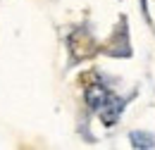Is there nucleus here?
<instances>
[{
	"instance_id": "f257e3e1",
	"label": "nucleus",
	"mask_w": 155,
	"mask_h": 150,
	"mask_svg": "<svg viewBox=\"0 0 155 150\" xmlns=\"http://www.w3.org/2000/svg\"><path fill=\"white\" fill-rule=\"evenodd\" d=\"M122 112H124V100H119V98H115V95H110L107 103L98 110L100 122H103L105 126H115L117 122H119V117H122Z\"/></svg>"
},
{
	"instance_id": "f03ea898",
	"label": "nucleus",
	"mask_w": 155,
	"mask_h": 150,
	"mask_svg": "<svg viewBox=\"0 0 155 150\" xmlns=\"http://www.w3.org/2000/svg\"><path fill=\"white\" fill-rule=\"evenodd\" d=\"M107 98H110V93H107V88H105V86L93 83V86H88V88H86V105H88L93 112H98V110L107 103Z\"/></svg>"
},
{
	"instance_id": "7ed1b4c3",
	"label": "nucleus",
	"mask_w": 155,
	"mask_h": 150,
	"mask_svg": "<svg viewBox=\"0 0 155 150\" xmlns=\"http://www.w3.org/2000/svg\"><path fill=\"white\" fill-rule=\"evenodd\" d=\"M129 141L136 150H150L155 148V136L148 131H131L129 133Z\"/></svg>"
}]
</instances>
